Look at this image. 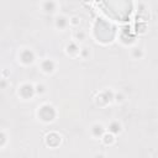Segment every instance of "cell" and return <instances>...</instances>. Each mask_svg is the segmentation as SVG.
Listing matches in <instances>:
<instances>
[{
	"label": "cell",
	"mask_w": 158,
	"mask_h": 158,
	"mask_svg": "<svg viewBox=\"0 0 158 158\" xmlns=\"http://www.w3.org/2000/svg\"><path fill=\"white\" fill-rule=\"evenodd\" d=\"M126 101V96H125V94L122 93V91H116L115 93V98H114V102H116V104H122V102H125Z\"/></svg>",
	"instance_id": "ac0fdd59"
},
{
	"label": "cell",
	"mask_w": 158,
	"mask_h": 158,
	"mask_svg": "<svg viewBox=\"0 0 158 158\" xmlns=\"http://www.w3.org/2000/svg\"><path fill=\"white\" fill-rule=\"evenodd\" d=\"M114 98H115V91H112L110 88H107V89H104L102 91H100L96 95L95 102L100 107H105V106L110 105L111 102H114Z\"/></svg>",
	"instance_id": "3957f363"
},
{
	"label": "cell",
	"mask_w": 158,
	"mask_h": 158,
	"mask_svg": "<svg viewBox=\"0 0 158 158\" xmlns=\"http://www.w3.org/2000/svg\"><path fill=\"white\" fill-rule=\"evenodd\" d=\"M53 23H54V27L58 31H65L68 27H70V25H69V17H67L65 15H62V14L56 15Z\"/></svg>",
	"instance_id": "9c48e42d"
},
{
	"label": "cell",
	"mask_w": 158,
	"mask_h": 158,
	"mask_svg": "<svg viewBox=\"0 0 158 158\" xmlns=\"http://www.w3.org/2000/svg\"><path fill=\"white\" fill-rule=\"evenodd\" d=\"M62 142V137L57 132H49L44 137V143L51 148H57Z\"/></svg>",
	"instance_id": "ba28073f"
},
{
	"label": "cell",
	"mask_w": 158,
	"mask_h": 158,
	"mask_svg": "<svg viewBox=\"0 0 158 158\" xmlns=\"http://www.w3.org/2000/svg\"><path fill=\"white\" fill-rule=\"evenodd\" d=\"M90 57H91V48H90L89 46H81L79 58H81V59H84V60H88Z\"/></svg>",
	"instance_id": "9a60e30c"
},
{
	"label": "cell",
	"mask_w": 158,
	"mask_h": 158,
	"mask_svg": "<svg viewBox=\"0 0 158 158\" xmlns=\"http://www.w3.org/2000/svg\"><path fill=\"white\" fill-rule=\"evenodd\" d=\"M130 56L135 60H141L144 57V51L141 47H132L130 51Z\"/></svg>",
	"instance_id": "4fadbf2b"
},
{
	"label": "cell",
	"mask_w": 158,
	"mask_h": 158,
	"mask_svg": "<svg viewBox=\"0 0 158 158\" xmlns=\"http://www.w3.org/2000/svg\"><path fill=\"white\" fill-rule=\"evenodd\" d=\"M17 57H19V62L23 65H31L36 60V54L31 48H21Z\"/></svg>",
	"instance_id": "277c9868"
},
{
	"label": "cell",
	"mask_w": 158,
	"mask_h": 158,
	"mask_svg": "<svg viewBox=\"0 0 158 158\" xmlns=\"http://www.w3.org/2000/svg\"><path fill=\"white\" fill-rule=\"evenodd\" d=\"M6 143H7V133L5 130H1V132H0V147L4 148L6 146Z\"/></svg>",
	"instance_id": "d6986e66"
},
{
	"label": "cell",
	"mask_w": 158,
	"mask_h": 158,
	"mask_svg": "<svg viewBox=\"0 0 158 158\" xmlns=\"http://www.w3.org/2000/svg\"><path fill=\"white\" fill-rule=\"evenodd\" d=\"M35 89H36V95H40V96H42L47 93V86L43 83H36Z\"/></svg>",
	"instance_id": "2e32d148"
},
{
	"label": "cell",
	"mask_w": 158,
	"mask_h": 158,
	"mask_svg": "<svg viewBox=\"0 0 158 158\" xmlns=\"http://www.w3.org/2000/svg\"><path fill=\"white\" fill-rule=\"evenodd\" d=\"M80 48H81V46H80L79 43H77L75 41L72 40V41H69V42L65 44L64 52H65V54H67L68 57H70V58H79Z\"/></svg>",
	"instance_id": "8992f818"
},
{
	"label": "cell",
	"mask_w": 158,
	"mask_h": 158,
	"mask_svg": "<svg viewBox=\"0 0 158 158\" xmlns=\"http://www.w3.org/2000/svg\"><path fill=\"white\" fill-rule=\"evenodd\" d=\"M40 6H41V10H42L44 14H48V15L56 14L57 10L60 7V6H59V2L52 1V0H49V1H43V2L40 4Z\"/></svg>",
	"instance_id": "30bf717a"
},
{
	"label": "cell",
	"mask_w": 158,
	"mask_h": 158,
	"mask_svg": "<svg viewBox=\"0 0 158 158\" xmlns=\"http://www.w3.org/2000/svg\"><path fill=\"white\" fill-rule=\"evenodd\" d=\"M101 141H102V143H104L105 146H112V144L116 142V136L112 135V133H110V132H106V133L102 136Z\"/></svg>",
	"instance_id": "5bb4252c"
},
{
	"label": "cell",
	"mask_w": 158,
	"mask_h": 158,
	"mask_svg": "<svg viewBox=\"0 0 158 158\" xmlns=\"http://www.w3.org/2000/svg\"><path fill=\"white\" fill-rule=\"evenodd\" d=\"M37 117L40 121H42L44 123L53 122L57 117V110L52 104L44 102L37 107Z\"/></svg>",
	"instance_id": "6da1fadb"
},
{
	"label": "cell",
	"mask_w": 158,
	"mask_h": 158,
	"mask_svg": "<svg viewBox=\"0 0 158 158\" xmlns=\"http://www.w3.org/2000/svg\"><path fill=\"white\" fill-rule=\"evenodd\" d=\"M106 130H107V132H110V133L117 136V135H121V133H122L123 126H122V123H121L118 120H114V121H111V122L109 123V126H107Z\"/></svg>",
	"instance_id": "8fae6325"
},
{
	"label": "cell",
	"mask_w": 158,
	"mask_h": 158,
	"mask_svg": "<svg viewBox=\"0 0 158 158\" xmlns=\"http://www.w3.org/2000/svg\"><path fill=\"white\" fill-rule=\"evenodd\" d=\"M17 95L19 98H21L22 100H31L36 96V89H35V84L32 83H22L19 88H17Z\"/></svg>",
	"instance_id": "7a4b0ae2"
},
{
	"label": "cell",
	"mask_w": 158,
	"mask_h": 158,
	"mask_svg": "<svg viewBox=\"0 0 158 158\" xmlns=\"http://www.w3.org/2000/svg\"><path fill=\"white\" fill-rule=\"evenodd\" d=\"M93 158H105V154L104 153H96V154H94Z\"/></svg>",
	"instance_id": "ffe728a7"
},
{
	"label": "cell",
	"mask_w": 158,
	"mask_h": 158,
	"mask_svg": "<svg viewBox=\"0 0 158 158\" xmlns=\"http://www.w3.org/2000/svg\"><path fill=\"white\" fill-rule=\"evenodd\" d=\"M40 68H41L42 73L51 75L57 70V62L53 60L52 58H44L40 62Z\"/></svg>",
	"instance_id": "5b68a950"
},
{
	"label": "cell",
	"mask_w": 158,
	"mask_h": 158,
	"mask_svg": "<svg viewBox=\"0 0 158 158\" xmlns=\"http://www.w3.org/2000/svg\"><path fill=\"white\" fill-rule=\"evenodd\" d=\"M89 132H90V136H91L94 139H101L102 136L107 132V130H106V127H105L102 123H100V122H94V123L90 126Z\"/></svg>",
	"instance_id": "52a82bcc"
},
{
	"label": "cell",
	"mask_w": 158,
	"mask_h": 158,
	"mask_svg": "<svg viewBox=\"0 0 158 158\" xmlns=\"http://www.w3.org/2000/svg\"><path fill=\"white\" fill-rule=\"evenodd\" d=\"M86 32L81 28H74L73 30V33H72V38L73 41H75L77 43H83L85 40H86Z\"/></svg>",
	"instance_id": "7c38bea8"
},
{
	"label": "cell",
	"mask_w": 158,
	"mask_h": 158,
	"mask_svg": "<svg viewBox=\"0 0 158 158\" xmlns=\"http://www.w3.org/2000/svg\"><path fill=\"white\" fill-rule=\"evenodd\" d=\"M81 23V19L79 16H72L69 17V25L73 28H79V25Z\"/></svg>",
	"instance_id": "e0dca14e"
}]
</instances>
